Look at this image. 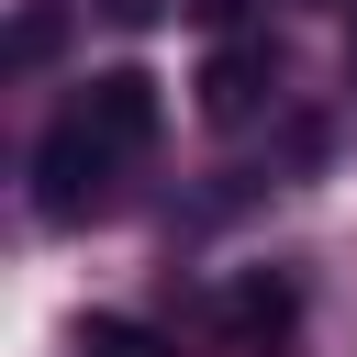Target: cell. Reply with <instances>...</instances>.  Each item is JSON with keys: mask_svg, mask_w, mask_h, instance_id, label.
I'll list each match as a JSON object with an SVG mask.
<instances>
[{"mask_svg": "<svg viewBox=\"0 0 357 357\" xmlns=\"http://www.w3.org/2000/svg\"><path fill=\"white\" fill-rule=\"evenodd\" d=\"M45 56H56V11H22L11 22V67H45Z\"/></svg>", "mask_w": 357, "mask_h": 357, "instance_id": "6", "label": "cell"}, {"mask_svg": "<svg viewBox=\"0 0 357 357\" xmlns=\"http://www.w3.org/2000/svg\"><path fill=\"white\" fill-rule=\"evenodd\" d=\"M178 11H190V22H212V33H234V22H245V0H178Z\"/></svg>", "mask_w": 357, "mask_h": 357, "instance_id": "7", "label": "cell"}, {"mask_svg": "<svg viewBox=\"0 0 357 357\" xmlns=\"http://www.w3.org/2000/svg\"><path fill=\"white\" fill-rule=\"evenodd\" d=\"M112 190H123V156H100V145L56 112V123L33 134V212H45V223H100Z\"/></svg>", "mask_w": 357, "mask_h": 357, "instance_id": "1", "label": "cell"}, {"mask_svg": "<svg viewBox=\"0 0 357 357\" xmlns=\"http://www.w3.org/2000/svg\"><path fill=\"white\" fill-rule=\"evenodd\" d=\"M112 22H156V11H178V0H100Z\"/></svg>", "mask_w": 357, "mask_h": 357, "instance_id": "8", "label": "cell"}, {"mask_svg": "<svg viewBox=\"0 0 357 357\" xmlns=\"http://www.w3.org/2000/svg\"><path fill=\"white\" fill-rule=\"evenodd\" d=\"M279 78H290V56H279L268 33H223V45L201 56V78H190V89H201V123H223V134H234V123H257V112L279 100Z\"/></svg>", "mask_w": 357, "mask_h": 357, "instance_id": "4", "label": "cell"}, {"mask_svg": "<svg viewBox=\"0 0 357 357\" xmlns=\"http://www.w3.org/2000/svg\"><path fill=\"white\" fill-rule=\"evenodd\" d=\"M67 123L100 145V156H145L156 145V123H167V89L145 78V67H100V78H78V100H67Z\"/></svg>", "mask_w": 357, "mask_h": 357, "instance_id": "2", "label": "cell"}, {"mask_svg": "<svg viewBox=\"0 0 357 357\" xmlns=\"http://www.w3.org/2000/svg\"><path fill=\"white\" fill-rule=\"evenodd\" d=\"M290 324H301V268H234L212 290V346L223 357H268V346H290Z\"/></svg>", "mask_w": 357, "mask_h": 357, "instance_id": "3", "label": "cell"}, {"mask_svg": "<svg viewBox=\"0 0 357 357\" xmlns=\"http://www.w3.org/2000/svg\"><path fill=\"white\" fill-rule=\"evenodd\" d=\"M78 357H178L156 324H134V312H89L78 324Z\"/></svg>", "mask_w": 357, "mask_h": 357, "instance_id": "5", "label": "cell"}]
</instances>
